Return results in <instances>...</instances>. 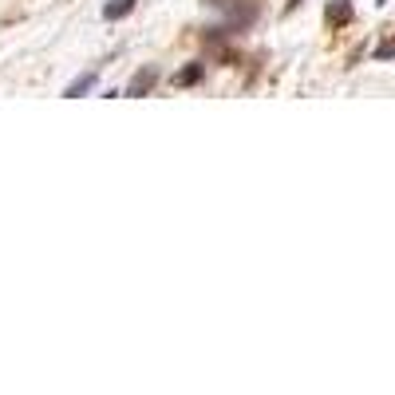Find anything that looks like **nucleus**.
<instances>
[{"mask_svg": "<svg viewBox=\"0 0 395 395\" xmlns=\"http://www.w3.org/2000/svg\"><path fill=\"white\" fill-rule=\"evenodd\" d=\"M155 79H158V71H155V68L135 71V76H130V83L123 87V95H146V91H150V87H155Z\"/></svg>", "mask_w": 395, "mask_h": 395, "instance_id": "obj_1", "label": "nucleus"}, {"mask_svg": "<svg viewBox=\"0 0 395 395\" xmlns=\"http://www.w3.org/2000/svg\"><path fill=\"white\" fill-rule=\"evenodd\" d=\"M91 87H95V71H87V76L71 79V83L63 87V99H79V95H87Z\"/></svg>", "mask_w": 395, "mask_h": 395, "instance_id": "obj_2", "label": "nucleus"}, {"mask_svg": "<svg viewBox=\"0 0 395 395\" xmlns=\"http://www.w3.org/2000/svg\"><path fill=\"white\" fill-rule=\"evenodd\" d=\"M135 4H138V0H107L103 16L107 20H123V16H130V12H135Z\"/></svg>", "mask_w": 395, "mask_h": 395, "instance_id": "obj_3", "label": "nucleus"}, {"mask_svg": "<svg viewBox=\"0 0 395 395\" xmlns=\"http://www.w3.org/2000/svg\"><path fill=\"white\" fill-rule=\"evenodd\" d=\"M324 16H328V24H348V20H352V4H348V0H332Z\"/></svg>", "mask_w": 395, "mask_h": 395, "instance_id": "obj_4", "label": "nucleus"}, {"mask_svg": "<svg viewBox=\"0 0 395 395\" xmlns=\"http://www.w3.org/2000/svg\"><path fill=\"white\" fill-rule=\"evenodd\" d=\"M202 71H206V63H190V68H182L178 76H174V83L190 87V83H198V79H202Z\"/></svg>", "mask_w": 395, "mask_h": 395, "instance_id": "obj_5", "label": "nucleus"}, {"mask_svg": "<svg viewBox=\"0 0 395 395\" xmlns=\"http://www.w3.org/2000/svg\"><path fill=\"white\" fill-rule=\"evenodd\" d=\"M391 56H395V48H391V43H384V48H376V60H391Z\"/></svg>", "mask_w": 395, "mask_h": 395, "instance_id": "obj_6", "label": "nucleus"}]
</instances>
